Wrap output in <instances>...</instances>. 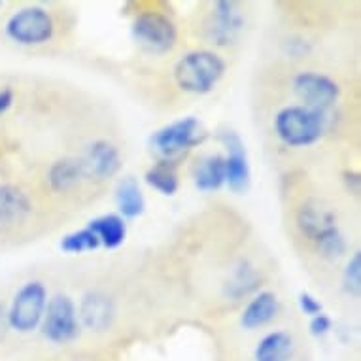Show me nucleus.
I'll use <instances>...</instances> for the list:
<instances>
[{
  "mask_svg": "<svg viewBox=\"0 0 361 361\" xmlns=\"http://www.w3.org/2000/svg\"><path fill=\"white\" fill-rule=\"evenodd\" d=\"M224 59L214 51L201 49V51H191L178 61L174 68V80L178 87H182L188 93L204 95L212 91L214 85L224 76Z\"/></svg>",
  "mask_w": 361,
  "mask_h": 361,
  "instance_id": "obj_1",
  "label": "nucleus"
},
{
  "mask_svg": "<svg viewBox=\"0 0 361 361\" xmlns=\"http://www.w3.org/2000/svg\"><path fill=\"white\" fill-rule=\"evenodd\" d=\"M274 130L286 146H310L324 133V114L307 106H286L274 119Z\"/></svg>",
  "mask_w": 361,
  "mask_h": 361,
  "instance_id": "obj_2",
  "label": "nucleus"
},
{
  "mask_svg": "<svg viewBox=\"0 0 361 361\" xmlns=\"http://www.w3.org/2000/svg\"><path fill=\"white\" fill-rule=\"evenodd\" d=\"M48 307V291L42 282H27L13 295L8 308V324L19 333L35 331Z\"/></svg>",
  "mask_w": 361,
  "mask_h": 361,
  "instance_id": "obj_3",
  "label": "nucleus"
},
{
  "mask_svg": "<svg viewBox=\"0 0 361 361\" xmlns=\"http://www.w3.org/2000/svg\"><path fill=\"white\" fill-rule=\"evenodd\" d=\"M204 138L202 125L195 118H185L166 125L152 137V148L161 159L171 161L184 155L188 149Z\"/></svg>",
  "mask_w": 361,
  "mask_h": 361,
  "instance_id": "obj_4",
  "label": "nucleus"
},
{
  "mask_svg": "<svg viewBox=\"0 0 361 361\" xmlns=\"http://www.w3.org/2000/svg\"><path fill=\"white\" fill-rule=\"evenodd\" d=\"M4 32L16 44L36 46L54 36V19L42 8H23L10 16L4 25Z\"/></svg>",
  "mask_w": 361,
  "mask_h": 361,
  "instance_id": "obj_5",
  "label": "nucleus"
},
{
  "mask_svg": "<svg viewBox=\"0 0 361 361\" xmlns=\"http://www.w3.org/2000/svg\"><path fill=\"white\" fill-rule=\"evenodd\" d=\"M44 335L55 344L71 343L72 338L78 337L80 324H78L76 307L68 295H55L44 312Z\"/></svg>",
  "mask_w": 361,
  "mask_h": 361,
  "instance_id": "obj_6",
  "label": "nucleus"
},
{
  "mask_svg": "<svg viewBox=\"0 0 361 361\" xmlns=\"http://www.w3.org/2000/svg\"><path fill=\"white\" fill-rule=\"evenodd\" d=\"M295 95L305 102V106L322 112L333 106L341 97V87L335 80L318 72H301L293 80Z\"/></svg>",
  "mask_w": 361,
  "mask_h": 361,
  "instance_id": "obj_7",
  "label": "nucleus"
},
{
  "mask_svg": "<svg viewBox=\"0 0 361 361\" xmlns=\"http://www.w3.org/2000/svg\"><path fill=\"white\" fill-rule=\"evenodd\" d=\"M133 35L149 51H169L176 44V27L165 16L155 12L140 13L133 25Z\"/></svg>",
  "mask_w": 361,
  "mask_h": 361,
  "instance_id": "obj_8",
  "label": "nucleus"
},
{
  "mask_svg": "<svg viewBox=\"0 0 361 361\" xmlns=\"http://www.w3.org/2000/svg\"><path fill=\"white\" fill-rule=\"evenodd\" d=\"M243 12L235 2H218L208 23V32L216 44H231L243 30Z\"/></svg>",
  "mask_w": 361,
  "mask_h": 361,
  "instance_id": "obj_9",
  "label": "nucleus"
},
{
  "mask_svg": "<svg viewBox=\"0 0 361 361\" xmlns=\"http://www.w3.org/2000/svg\"><path fill=\"white\" fill-rule=\"evenodd\" d=\"M221 140H224L225 148L229 152V155L225 157V182L231 185V190L235 191L246 190L250 169L243 142L235 133H224Z\"/></svg>",
  "mask_w": 361,
  "mask_h": 361,
  "instance_id": "obj_10",
  "label": "nucleus"
},
{
  "mask_svg": "<svg viewBox=\"0 0 361 361\" xmlns=\"http://www.w3.org/2000/svg\"><path fill=\"white\" fill-rule=\"evenodd\" d=\"M121 166L118 148L110 142H95L89 148L85 159L82 161L83 176H95L97 180L112 178Z\"/></svg>",
  "mask_w": 361,
  "mask_h": 361,
  "instance_id": "obj_11",
  "label": "nucleus"
},
{
  "mask_svg": "<svg viewBox=\"0 0 361 361\" xmlns=\"http://www.w3.org/2000/svg\"><path fill=\"white\" fill-rule=\"evenodd\" d=\"M30 199L18 185H0V229L21 224L30 214Z\"/></svg>",
  "mask_w": 361,
  "mask_h": 361,
  "instance_id": "obj_12",
  "label": "nucleus"
},
{
  "mask_svg": "<svg viewBox=\"0 0 361 361\" xmlns=\"http://www.w3.org/2000/svg\"><path fill=\"white\" fill-rule=\"evenodd\" d=\"M297 224L301 227L302 235H307L314 243H318L320 238L326 237L327 233L337 229L335 218L327 212L326 208L318 207V204H307V207H302L299 210V216H297Z\"/></svg>",
  "mask_w": 361,
  "mask_h": 361,
  "instance_id": "obj_13",
  "label": "nucleus"
},
{
  "mask_svg": "<svg viewBox=\"0 0 361 361\" xmlns=\"http://www.w3.org/2000/svg\"><path fill=\"white\" fill-rule=\"evenodd\" d=\"M114 318V305L102 293H89L82 301V320L91 331H104Z\"/></svg>",
  "mask_w": 361,
  "mask_h": 361,
  "instance_id": "obj_14",
  "label": "nucleus"
},
{
  "mask_svg": "<svg viewBox=\"0 0 361 361\" xmlns=\"http://www.w3.org/2000/svg\"><path fill=\"white\" fill-rule=\"evenodd\" d=\"M276 314H279V299L271 291H263L244 308L240 324L246 329H255V327L265 326L271 320H274Z\"/></svg>",
  "mask_w": 361,
  "mask_h": 361,
  "instance_id": "obj_15",
  "label": "nucleus"
},
{
  "mask_svg": "<svg viewBox=\"0 0 361 361\" xmlns=\"http://www.w3.org/2000/svg\"><path fill=\"white\" fill-rule=\"evenodd\" d=\"M293 337L286 331L269 333L255 348V361H290L293 355Z\"/></svg>",
  "mask_w": 361,
  "mask_h": 361,
  "instance_id": "obj_16",
  "label": "nucleus"
},
{
  "mask_svg": "<svg viewBox=\"0 0 361 361\" xmlns=\"http://www.w3.org/2000/svg\"><path fill=\"white\" fill-rule=\"evenodd\" d=\"M225 182V157L208 155L197 165L195 184L201 191H216Z\"/></svg>",
  "mask_w": 361,
  "mask_h": 361,
  "instance_id": "obj_17",
  "label": "nucleus"
},
{
  "mask_svg": "<svg viewBox=\"0 0 361 361\" xmlns=\"http://www.w3.org/2000/svg\"><path fill=\"white\" fill-rule=\"evenodd\" d=\"M87 229L95 233L99 243L104 244L106 248H118L119 244L125 240V235H127L125 221L116 214H108V216L93 219Z\"/></svg>",
  "mask_w": 361,
  "mask_h": 361,
  "instance_id": "obj_18",
  "label": "nucleus"
},
{
  "mask_svg": "<svg viewBox=\"0 0 361 361\" xmlns=\"http://www.w3.org/2000/svg\"><path fill=\"white\" fill-rule=\"evenodd\" d=\"M116 199H118L119 210L127 218H137L144 212V195L135 178L129 176L119 182Z\"/></svg>",
  "mask_w": 361,
  "mask_h": 361,
  "instance_id": "obj_19",
  "label": "nucleus"
},
{
  "mask_svg": "<svg viewBox=\"0 0 361 361\" xmlns=\"http://www.w3.org/2000/svg\"><path fill=\"white\" fill-rule=\"evenodd\" d=\"M80 176H83L82 161L61 159L49 171V184L55 191H68L80 182Z\"/></svg>",
  "mask_w": 361,
  "mask_h": 361,
  "instance_id": "obj_20",
  "label": "nucleus"
},
{
  "mask_svg": "<svg viewBox=\"0 0 361 361\" xmlns=\"http://www.w3.org/2000/svg\"><path fill=\"white\" fill-rule=\"evenodd\" d=\"M146 182L163 195H174L178 191L176 174L166 166H155L146 172Z\"/></svg>",
  "mask_w": 361,
  "mask_h": 361,
  "instance_id": "obj_21",
  "label": "nucleus"
},
{
  "mask_svg": "<svg viewBox=\"0 0 361 361\" xmlns=\"http://www.w3.org/2000/svg\"><path fill=\"white\" fill-rule=\"evenodd\" d=\"M99 244L101 243L95 237V233L91 229H82V231L66 235L63 238V243H61V248L65 252H71V254H82V252H87V250H95Z\"/></svg>",
  "mask_w": 361,
  "mask_h": 361,
  "instance_id": "obj_22",
  "label": "nucleus"
},
{
  "mask_svg": "<svg viewBox=\"0 0 361 361\" xmlns=\"http://www.w3.org/2000/svg\"><path fill=\"white\" fill-rule=\"evenodd\" d=\"M318 248H320L322 255H326V257H338V255L344 254V250H346V243H344L343 235L338 233V229H333L331 233H327L326 237L320 238L318 240Z\"/></svg>",
  "mask_w": 361,
  "mask_h": 361,
  "instance_id": "obj_23",
  "label": "nucleus"
},
{
  "mask_svg": "<svg viewBox=\"0 0 361 361\" xmlns=\"http://www.w3.org/2000/svg\"><path fill=\"white\" fill-rule=\"evenodd\" d=\"M361 257L360 254H354V257L348 261L346 265V271H344V284H346V290L352 293V295H360V284H361Z\"/></svg>",
  "mask_w": 361,
  "mask_h": 361,
  "instance_id": "obj_24",
  "label": "nucleus"
},
{
  "mask_svg": "<svg viewBox=\"0 0 361 361\" xmlns=\"http://www.w3.org/2000/svg\"><path fill=\"white\" fill-rule=\"evenodd\" d=\"M299 305H301L302 312L308 314V316H318V314H322V302H318L316 299H314L310 293H301V297H299Z\"/></svg>",
  "mask_w": 361,
  "mask_h": 361,
  "instance_id": "obj_25",
  "label": "nucleus"
},
{
  "mask_svg": "<svg viewBox=\"0 0 361 361\" xmlns=\"http://www.w3.org/2000/svg\"><path fill=\"white\" fill-rule=\"evenodd\" d=\"M329 329H331V320L327 318L326 314H318V316H314L312 322H310V333L316 335V337L326 335Z\"/></svg>",
  "mask_w": 361,
  "mask_h": 361,
  "instance_id": "obj_26",
  "label": "nucleus"
},
{
  "mask_svg": "<svg viewBox=\"0 0 361 361\" xmlns=\"http://www.w3.org/2000/svg\"><path fill=\"white\" fill-rule=\"evenodd\" d=\"M13 104L12 87H0V116L6 114Z\"/></svg>",
  "mask_w": 361,
  "mask_h": 361,
  "instance_id": "obj_27",
  "label": "nucleus"
},
{
  "mask_svg": "<svg viewBox=\"0 0 361 361\" xmlns=\"http://www.w3.org/2000/svg\"><path fill=\"white\" fill-rule=\"evenodd\" d=\"M8 329H10V324H8V308L4 305H0V341L6 337Z\"/></svg>",
  "mask_w": 361,
  "mask_h": 361,
  "instance_id": "obj_28",
  "label": "nucleus"
},
{
  "mask_svg": "<svg viewBox=\"0 0 361 361\" xmlns=\"http://www.w3.org/2000/svg\"><path fill=\"white\" fill-rule=\"evenodd\" d=\"M0 6H2V2H0Z\"/></svg>",
  "mask_w": 361,
  "mask_h": 361,
  "instance_id": "obj_29",
  "label": "nucleus"
}]
</instances>
